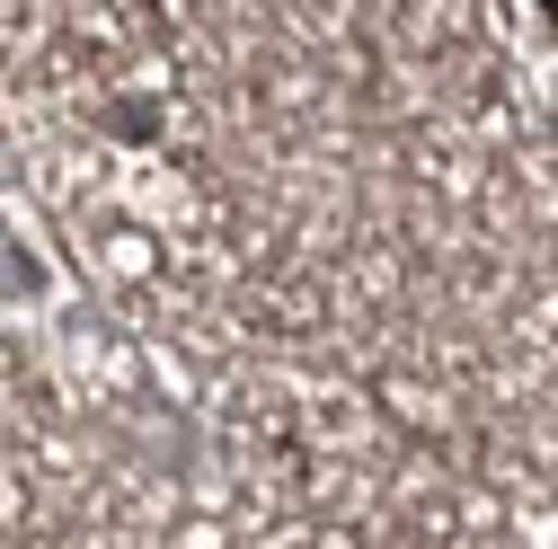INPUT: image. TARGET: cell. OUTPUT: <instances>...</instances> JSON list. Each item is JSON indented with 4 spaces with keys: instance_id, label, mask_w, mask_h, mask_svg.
Here are the masks:
<instances>
[{
    "instance_id": "1",
    "label": "cell",
    "mask_w": 558,
    "mask_h": 549,
    "mask_svg": "<svg viewBox=\"0 0 558 549\" xmlns=\"http://www.w3.org/2000/svg\"><path fill=\"white\" fill-rule=\"evenodd\" d=\"M549 10H558V0H549Z\"/></svg>"
}]
</instances>
